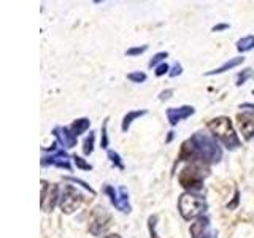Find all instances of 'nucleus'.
Instances as JSON below:
<instances>
[{
    "mask_svg": "<svg viewBox=\"0 0 254 238\" xmlns=\"http://www.w3.org/2000/svg\"><path fill=\"white\" fill-rule=\"evenodd\" d=\"M254 48V37L248 35V37H243L237 42V50L240 53H246V51H251Z\"/></svg>",
    "mask_w": 254,
    "mask_h": 238,
    "instance_id": "16",
    "label": "nucleus"
},
{
    "mask_svg": "<svg viewBox=\"0 0 254 238\" xmlns=\"http://www.w3.org/2000/svg\"><path fill=\"white\" fill-rule=\"evenodd\" d=\"M89 125H91V121H89V119L81 118V119H76V121L70 125V130H71V133L75 135V137H78V135L84 133L87 129H89Z\"/></svg>",
    "mask_w": 254,
    "mask_h": 238,
    "instance_id": "14",
    "label": "nucleus"
},
{
    "mask_svg": "<svg viewBox=\"0 0 254 238\" xmlns=\"http://www.w3.org/2000/svg\"><path fill=\"white\" fill-rule=\"evenodd\" d=\"M194 111H195L194 107H189V105L180 107V108H169L167 110V118H169V122L172 125H177L180 121H183V119L192 116Z\"/></svg>",
    "mask_w": 254,
    "mask_h": 238,
    "instance_id": "12",
    "label": "nucleus"
},
{
    "mask_svg": "<svg viewBox=\"0 0 254 238\" xmlns=\"http://www.w3.org/2000/svg\"><path fill=\"white\" fill-rule=\"evenodd\" d=\"M108 157H110V161L118 167V169H121V170L124 169V165L121 162V157H119L118 153H115V151H108Z\"/></svg>",
    "mask_w": 254,
    "mask_h": 238,
    "instance_id": "23",
    "label": "nucleus"
},
{
    "mask_svg": "<svg viewBox=\"0 0 254 238\" xmlns=\"http://www.w3.org/2000/svg\"><path fill=\"white\" fill-rule=\"evenodd\" d=\"M148 50V46H138V48H130V50H127L126 54L127 56H137V54H141V53H145Z\"/></svg>",
    "mask_w": 254,
    "mask_h": 238,
    "instance_id": "26",
    "label": "nucleus"
},
{
    "mask_svg": "<svg viewBox=\"0 0 254 238\" xmlns=\"http://www.w3.org/2000/svg\"><path fill=\"white\" fill-rule=\"evenodd\" d=\"M105 194L110 195V200L113 203L119 211L123 213H129L130 211V205H129V192H127L126 187H111V186H105Z\"/></svg>",
    "mask_w": 254,
    "mask_h": 238,
    "instance_id": "7",
    "label": "nucleus"
},
{
    "mask_svg": "<svg viewBox=\"0 0 254 238\" xmlns=\"http://www.w3.org/2000/svg\"><path fill=\"white\" fill-rule=\"evenodd\" d=\"M127 78H129L132 83H143L146 79V75L143 73V71H133V73L127 75Z\"/></svg>",
    "mask_w": 254,
    "mask_h": 238,
    "instance_id": "21",
    "label": "nucleus"
},
{
    "mask_svg": "<svg viewBox=\"0 0 254 238\" xmlns=\"http://www.w3.org/2000/svg\"><path fill=\"white\" fill-rule=\"evenodd\" d=\"M227 27H229L227 24H219V26H214L213 30H214V32H218V30H222V29H227Z\"/></svg>",
    "mask_w": 254,
    "mask_h": 238,
    "instance_id": "31",
    "label": "nucleus"
},
{
    "mask_svg": "<svg viewBox=\"0 0 254 238\" xmlns=\"http://www.w3.org/2000/svg\"><path fill=\"white\" fill-rule=\"evenodd\" d=\"M56 146H58V143H54L51 148L45 149V151H53V154L51 156H45L42 159V165H54V167H59V169L70 170L68 154L64 149H59V148H56Z\"/></svg>",
    "mask_w": 254,
    "mask_h": 238,
    "instance_id": "8",
    "label": "nucleus"
},
{
    "mask_svg": "<svg viewBox=\"0 0 254 238\" xmlns=\"http://www.w3.org/2000/svg\"><path fill=\"white\" fill-rule=\"evenodd\" d=\"M73 161H75V165L81 170H91L92 169V165L89 162H86L84 159L79 157V156H73Z\"/></svg>",
    "mask_w": 254,
    "mask_h": 238,
    "instance_id": "20",
    "label": "nucleus"
},
{
    "mask_svg": "<svg viewBox=\"0 0 254 238\" xmlns=\"http://www.w3.org/2000/svg\"><path fill=\"white\" fill-rule=\"evenodd\" d=\"M253 94H254V91H253Z\"/></svg>",
    "mask_w": 254,
    "mask_h": 238,
    "instance_id": "34",
    "label": "nucleus"
},
{
    "mask_svg": "<svg viewBox=\"0 0 254 238\" xmlns=\"http://www.w3.org/2000/svg\"><path fill=\"white\" fill-rule=\"evenodd\" d=\"M190 235H192V238H216V234L211 229L210 219L206 216H200L195 219V222H192Z\"/></svg>",
    "mask_w": 254,
    "mask_h": 238,
    "instance_id": "10",
    "label": "nucleus"
},
{
    "mask_svg": "<svg viewBox=\"0 0 254 238\" xmlns=\"http://www.w3.org/2000/svg\"><path fill=\"white\" fill-rule=\"evenodd\" d=\"M169 68H170V67L164 62V63H161V65H157V68H156V75H157V76H162V75L167 73V71H169ZM169 73H170V71H169Z\"/></svg>",
    "mask_w": 254,
    "mask_h": 238,
    "instance_id": "28",
    "label": "nucleus"
},
{
    "mask_svg": "<svg viewBox=\"0 0 254 238\" xmlns=\"http://www.w3.org/2000/svg\"><path fill=\"white\" fill-rule=\"evenodd\" d=\"M208 129L211 130L213 137L218 138L222 145H224L227 149L234 151L240 146V138L237 137L235 129L230 119L226 116H219V118H214L208 122Z\"/></svg>",
    "mask_w": 254,
    "mask_h": 238,
    "instance_id": "2",
    "label": "nucleus"
},
{
    "mask_svg": "<svg viewBox=\"0 0 254 238\" xmlns=\"http://www.w3.org/2000/svg\"><path fill=\"white\" fill-rule=\"evenodd\" d=\"M253 76V70L251 68H246V70H243L242 73H238V76H237V86H242V84H245V81L248 78H251Z\"/></svg>",
    "mask_w": 254,
    "mask_h": 238,
    "instance_id": "19",
    "label": "nucleus"
},
{
    "mask_svg": "<svg viewBox=\"0 0 254 238\" xmlns=\"http://www.w3.org/2000/svg\"><path fill=\"white\" fill-rule=\"evenodd\" d=\"M206 208V203L202 197H197L194 194H183L178 200V210L181 213V216L186 221L200 218L202 213Z\"/></svg>",
    "mask_w": 254,
    "mask_h": 238,
    "instance_id": "3",
    "label": "nucleus"
},
{
    "mask_svg": "<svg viewBox=\"0 0 254 238\" xmlns=\"http://www.w3.org/2000/svg\"><path fill=\"white\" fill-rule=\"evenodd\" d=\"M181 65H180V63H175V65H173V68H172V71H170V76L172 78H175V76H178V75H181Z\"/></svg>",
    "mask_w": 254,
    "mask_h": 238,
    "instance_id": "29",
    "label": "nucleus"
},
{
    "mask_svg": "<svg viewBox=\"0 0 254 238\" xmlns=\"http://www.w3.org/2000/svg\"><path fill=\"white\" fill-rule=\"evenodd\" d=\"M243 60H245V58H234V59L227 60L226 63H222V65H221L219 68L208 71L206 75H219V73H224V71H227V70H230V68H234V67H237V65H240V63H242Z\"/></svg>",
    "mask_w": 254,
    "mask_h": 238,
    "instance_id": "15",
    "label": "nucleus"
},
{
    "mask_svg": "<svg viewBox=\"0 0 254 238\" xmlns=\"http://www.w3.org/2000/svg\"><path fill=\"white\" fill-rule=\"evenodd\" d=\"M105 238H121V237H119V235H116V234H115V235H108V237H105Z\"/></svg>",
    "mask_w": 254,
    "mask_h": 238,
    "instance_id": "33",
    "label": "nucleus"
},
{
    "mask_svg": "<svg viewBox=\"0 0 254 238\" xmlns=\"http://www.w3.org/2000/svg\"><path fill=\"white\" fill-rule=\"evenodd\" d=\"M53 133L58 138L59 145H62L64 148H73L76 145V137L71 133L70 127H56Z\"/></svg>",
    "mask_w": 254,
    "mask_h": 238,
    "instance_id": "13",
    "label": "nucleus"
},
{
    "mask_svg": "<svg viewBox=\"0 0 254 238\" xmlns=\"http://www.w3.org/2000/svg\"><path fill=\"white\" fill-rule=\"evenodd\" d=\"M156 226H157V216H151V218L148 219V227H149L151 238H159L157 234H156Z\"/></svg>",
    "mask_w": 254,
    "mask_h": 238,
    "instance_id": "22",
    "label": "nucleus"
},
{
    "mask_svg": "<svg viewBox=\"0 0 254 238\" xmlns=\"http://www.w3.org/2000/svg\"><path fill=\"white\" fill-rule=\"evenodd\" d=\"M240 108H251V110H254V103H243Z\"/></svg>",
    "mask_w": 254,
    "mask_h": 238,
    "instance_id": "32",
    "label": "nucleus"
},
{
    "mask_svg": "<svg viewBox=\"0 0 254 238\" xmlns=\"http://www.w3.org/2000/svg\"><path fill=\"white\" fill-rule=\"evenodd\" d=\"M58 184H48L46 181H42V200H40V205H42V210L45 213H50L58 203Z\"/></svg>",
    "mask_w": 254,
    "mask_h": 238,
    "instance_id": "9",
    "label": "nucleus"
},
{
    "mask_svg": "<svg viewBox=\"0 0 254 238\" xmlns=\"http://www.w3.org/2000/svg\"><path fill=\"white\" fill-rule=\"evenodd\" d=\"M143 115H146V111H145V110L130 111V113H127V115L124 116V121H123V130H124V132L129 130V127H130V124H132L133 119H137V118H140V116H143Z\"/></svg>",
    "mask_w": 254,
    "mask_h": 238,
    "instance_id": "17",
    "label": "nucleus"
},
{
    "mask_svg": "<svg viewBox=\"0 0 254 238\" xmlns=\"http://www.w3.org/2000/svg\"><path fill=\"white\" fill-rule=\"evenodd\" d=\"M203 172L200 167L190 165L180 173V184L188 190H200L203 186Z\"/></svg>",
    "mask_w": 254,
    "mask_h": 238,
    "instance_id": "4",
    "label": "nucleus"
},
{
    "mask_svg": "<svg viewBox=\"0 0 254 238\" xmlns=\"http://www.w3.org/2000/svg\"><path fill=\"white\" fill-rule=\"evenodd\" d=\"M83 197L73 186H65L61 195V210L65 214H71L81 206Z\"/></svg>",
    "mask_w": 254,
    "mask_h": 238,
    "instance_id": "6",
    "label": "nucleus"
},
{
    "mask_svg": "<svg viewBox=\"0 0 254 238\" xmlns=\"http://www.w3.org/2000/svg\"><path fill=\"white\" fill-rule=\"evenodd\" d=\"M94 140H95V135L94 132H89V135L86 137L84 143H83V153L87 156V154H91L92 151H94Z\"/></svg>",
    "mask_w": 254,
    "mask_h": 238,
    "instance_id": "18",
    "label": "nucleus"
},
{
    "mask_svg": "<svg viewBox=\"0 0 254 238\" xmlns=\"http://www.w3.org/2000/svg\"><path fill=\"white\" fill-rule=\"evenodd\" d=\"M238 127L245 140L254 137V113H240L237 116Z\"/></svg>",
    "mask_w": 254,
    "mask_h": 238,
    "instance_id": "11",
    "label": "nucleus"
},
{
    "mask_svg": "<svg viewBox=\"0 0 254 238\" xmlns=\"http://www.w3.org/2000/svg\"><path fill=\"white\" fill-rule=\"evenodd\" d=\"M167 56H169V54H167V53H157V54L154 56V58L149 60V67H156L159 62H161V60H164V59L167 58Z\"/></svg>",
    "mask_w": 254,
    "mask_h": 238,
    "instance_id": "25",
    "label": "nucleus"
},
{
    "mask_svg": "<svg viewBox=\"0 0 254 238\" xmlns=\"http://www.w3.org/2000/svg\"><path fill=\"white\" fill-rule=\"evenodd\" d=\"M172 94H173V91H172V89H167V91L161 92V97H159V99H161V100H165V99H169Z\"/></svg>",
    "mask_w": 254,
    "mask_h": 238,
    "instance_id": "30",
    "label": "nucleus"
},
{
    "mask_svg": "<svg viewBox=\"0 0 254 238\" xmlns=\"http://www.w3.org/2000/svg\"><path fill=\"white\" fill-rule=\"evenodd\" d=\"M67 181H71V182H76V184H81L84 189H87V190H89V192L91 194H95V190L89 186V184H86V182L84 181H81V179H78V178H65Z\"/></svg>",
    "mask_w": 254,
    "mask_h": 238,
    "instance_id": "27",
    "label": "nucleus"
},
{
    "mask_svg": "<svg viewBox=\"0 0 254 238\" xmlns=\"http://www.w3.org/2000/svg\"><path fill=\"white\" fill-rule=\"evenodd\" d=\"M107 124L108 119H105V122L102 125V140H100V146L102 148H108V133H107Z\"/></svg>",
    "mask_w": 254,
    "mask_h": 238,
    "instance_id": "24",
    "label": "nucleus"
},
{
    "mask_svg": "<svg viewBox=\"0 0 254 238\" xmlns=\"http://www.w3.org/2000/svg\"><path fill=\"white\" fill-rule=\"evenodd\" d=\"M190 145L194 148V153L197 159H202L203 162H219L222 157V151L218 145V141L210 135L203 132H197L190 137Z\"/></svg>",
    "mask_w": 254,
    "mask_h": 238,
    "instance_id": "1",
    "label": "nucleus"
},
{
    "mask_svg": "<svg viewBox=\"0 0 254 238\" xmlns=\"http://www.w3.org/2000/svg\"><path fill=\"white\" fill-rule=\"evenodd\" d=\"M110 221H111V216L107 213V210L102 208V206H95L89 218V232L95 237L102 235L108 229Z\"/></svg>",
    "mask_w": 254,
    "mask_h": 238,
    "instance_id": "5",
    "label": "nucleus"
}]
</instances>
